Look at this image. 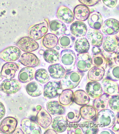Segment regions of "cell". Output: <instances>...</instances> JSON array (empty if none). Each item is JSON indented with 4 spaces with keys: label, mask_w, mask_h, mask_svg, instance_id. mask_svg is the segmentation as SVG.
Wrapping results in <instances>:
<instances>
[{
    "label": "cell",
    "mask_w": 119,
    "mask_h": 134,
    "mask_svg": "<svg viewBox=\"0 0 119 134\" xmlns=\"http://www.w3.org/2000/svg\"><path fill=\"white\" fill-rule=\"evenodd\" d=\"M21 87V83L18 80L6 79L0 85V91L7 94H13L19 91Z\"/></svg>",
    "instance_id": "obj_7"
},
{
    "label": "cell",
    "mask_w": 119,
    "mask_h": 134,
    "mask_svg": "<svg viewBox=\"0 0 119 134\" xmlns=\"http://www.w3.org/2000/svg\"><path fill=\"white\" fill-rule=\"evenodd\" d=\"M67 133L69 134H82L81 129L78 125H72L68 126L67 128Z\"/></svg>",
    "instance_id": "obj_45"
},
{
    "label": "cell",
    "mask_w": 119,
    "mask_h": 134,
    "mask_svg": "<svg viewBox=\"0 0 119 134\" xmlns=\"http://www.w3.org/2000/svg\"><path fill=\"white\" fill-rule=\"evenodd\" d=\"M106 78L116 82L119 80V67L118 65L111 66L107 71Z\"/></svg>",
    "instance_id": "obj_42"
},
{
    "label": "cell",
    "mask_w": 119,
    "mask_h": 134,
    "mask_svg": "<svg viewBox=\"0 0 119 134\" xmlns=\"http://www.w3.org/2000/svg\"><path fill=\"white\" fill-rule=\"evenodd\" d=\"M94 119L99 129H109L115 124L116 117L112 110L107 108L99 111Z\"/></svg>",
    "instance_id": "obj_1"
},
{
    "label": "cell",
    "mask_w": 119,
    "mask_h": 134,
    "mask_svg": "<svg viewBox=\"0 0 119 134\" xmlns=\"http://www.w3.org/2000/svg\"><path fill=\"white\" fill-rule=\"evenodd\" d=\"M58 38L52 33H48L43 37L41 44L43 47L47 49L54 48L57 45Z\"/></svg>",
    "instance_id": "obj_34"
},
{
    "label": "cell",
    "mask_w": 119,
    "mask_h": 134,
    "mask_svg": "<svg viewBox=\"0 0 119 134\" xmlns=\"http://www.w3.org/2000/svg\"><path fill=\"white\" fill-rule=\"evenodd\" d=\"M102 49L99 47H93L92 48V51L93 54H95L102 52Z\"/></svg>",
    "instance_id": "obj_49"
},
{
    "label": "cell",
    "mask_w": 119,
    "mask_h": 134,
    "mask_svg": "<svg viewBox=\"0 0 119 134\" xmlns=\"http://www.w3.org/2000/svg\"><path fill=\"white\" fill-rule=\"evenodd\" d=\"M44 134H57V133L52 129H48L44 133Z\"/></svg>",
    "instance_id": "obj_54"
},
{
    "label": "cell",
    "mask_w": 119,
    "mask_h": 134,
    "mask_svg": "<svg viewBox=\"0 0 119 134\" xmlns=\"http://www.w3.org/2000/svg\"><path fill=\"white\" fill-rule=\"evenodd\" d=\"M84 74L80 71L67 72L60 81L63 90H72L77 87Z\"/></svg>",
    "instance_id": "obj_2"
},
{
    "label": "cell",
    "mask_w": 119,
    "mask_h": 134,
    "mask_svg": "<svg viewBox=\"0 0 119 134\" xmlns=\"http://www.w3.org/2000/svg\"><path fill=\"white\" fill-rule=\"evenodd\" d=\"M78 1L82 4L87 6L92 7L98 4L99 0H78Z\"/></svg>",
    "instance_id": "obj_46"
},
{
    "label": "cell",
    "mask_w": 119,
    "mask_h": 134,
    "mask_svg": "<svg viewBox=\"0 0 119 134\" xmlns=\"http://www.w3.org/2000/svg\"><path fill=\"white\" fill-rule=\"evenodd\" d=\"M48 72L50 76L54 79H62L66 73V69L63 65L59 63L52 64L49 66Z\"/></svg>",
    "instance_id": "obj_27"
},
{
    "label": "cell",
    "mask_w": 119,
    "mask_h": 134,
    "mask_svg": "<svg viewBox=\"0 0 119 134\" xmlns=\"http://www.w3.org/2000/svg\"><path fill=\"white\" fill-rule=\"evenodd\" d=\"M75 40V37L71 34H65L58 39V43L62 48L67 49L73 46Z\"/></svg>",
    "instance_id": "obj_38"
},
{
    "label": "cell",
    "mask_w": 119,
    "mask_h": 134,
    "mask_svg": "<svg viewBox=\"0 0 119 134\" xmlns=\"http://www.w3.org/2000/svg\"><path fill=\"white\" fill-rule=\"evenodd\" d=\"M12 134H24L23 130H21L20 128H17L15 129L14 131L12 133Z\"/></svg>",
    "instance_id": "obj_53"
},
{
    "label": "cell",
    "mask_w": 119,
    "mask_h": 134,
    "mask_svg": "<svg viewBox=\"0 0 119 134\" xmlns=\"http://www.w3.org/2000/svg\"><path fill=\"white\" fill-rule=\"evenodd\" d=\"M98 134H114L115 133L112 130H109L108 129H103V130L99 131L98 132Z\"/></svg>",
    "instance_id": "obj_50"
},
{
    "label": "cell",
    "mask_w": 119,
    "mask_h": 134,
    "mask_svg": "<svg viewBox=\"0 0 119 134\" xmlns=\"http://www.w3.org/2000/svg\"><path fill=\"white\" fill-rule=\"evenodd\" d=\"M86 91L89 96L92 98H97L103 94V89L100 83L96 81H90L86 85Z\"/></svg>",
    "instance_id": "obj_17"
},
{
    "label": "cell",
    "mask_w": 119,
    "mask_h": 134,
    "mask_svg": "<svg viewBox=\"0 0 119 134\" xmlns=\"http://www.w3.org/2000/svg\"><path fill=\"white\" fill-rule=\"evenodd\" d=\"M117 49L114 53V59L115 63L119 65V48Z\"/></svg>",
    "instance_id": "obj_51"
},
{
    "label": "cell",
    "mask_w": 119,
    "mask_h": 134,
    "mask_svg": "<svg viewBox=\"0 0 119 134\" xmlns=\"http://www.w3.org/2000/svg\"><path fill=\"white\" fill-rule=\"evenodd\" d=\"M97 113V110L93 105H83L80 109V114L81 118L87 121L93 120Z\"/></svg>",
    "instance_id": "obj_30"
},
{
    "label": "cell",
    "mask_w": 119,
    "mask_h": 134,
    "mask_svg": "<svg viewBox=\"0 0 119 134\" xmlns=\"http://www.w3.org/2000/svg\"><path fill=\"white\" fill-rule=\"evenodd\" d=\"M75 50L79 54L88 52L90 48V44L87 39L85 37L79 38L75 42Z\"/></svg>",
    "instance_id": "obj_37"
},
{
    "label": "cell",
    "mask_w": 119,
    "mask_h": 134,
    "mask_svg": "<svg viewBox=\"0 0 119 134\" xmlns=\"http://www.w3.org/2000/svg\"><path fill=\"white\" fill-rule=\"evenodd\" d=\"M36 69L33 68L26 67L19 71L18 79L20 83H26L31 82L35 78Z\"/></svg>",
    "instance_id": "obj_26"
},
{
    "label": "cell",
    "mask_w": 119,
    "mask_h": 134,
    "mask_svg": "<svg viewBox=\"0 0 119 134\" xmlns=\"http://www.w3.org/2000/svg\"><path fill=\"white\" fill-rule=\"evenodd\" d=\"M70 31L74 37H84L87 32V27L84 23L81 21L73 22L70 26Z\"/></svg>",
    "instance_id": "obj_21"
},
{
    "label": "cell",
    "mask_w": 119,
    "mask_h": 134,
    "mask_svg": "<svg viewBox=\"0 0 119 134\" xmlns=\"http://www.w3.org/2000/svg\"><path fill=\"white\" fill-rule=\"evenodd\" d=\"M76 60V56L73 51L66 49L61 52L60 62L66 69V72L75 69Z\"/></svg>",
    "instance_id": "obj_4"
},
{
    "label": "cell",
    "mask_w": 119,
    "mask_h": 134,
    "mask_svg": "<svg viewBox=\"0 0 119 134\" xmlns=\"http://www.w3.org/2000/svg\"><path fill=\"white\" fill-rule=\"evenodd\" d=\"M47 108L49 113L53 116L62 115L66 113V109L59 102L52 100L47 104Z\"/></svg>",
    "instance_id": "obj_25"
},
{
    "label": "cell",
    "mask_w": 119,
    "mask_h": 134,
    "mask_svg": "<svg viewBox=\"0 0 119 134\" xmlns=\"http://www.w3.org/2000/svg\"><path fill=\"white\" fill-rule=\"evenodd\" d=\"M105 74V69L102 66H94L90 69L87 73L88 81L99 82L103 79Z\"/></svg>",
    "instance_id": "obj_22"
},
{
    "label": "cell",
    "mask_w": 119,
    "mask_h": 134,
    "mask_svg": "<svg viewBox=\"0 0 119 134\" xmlns=\"http://www.w3.org/2000/svg\"><path fill=\"white\" fill-rule=\"evenodd\" d=\"M49 27L51 33L56 36H62L66 34L67 31L66 25L63 22L58 19L50 21Z\"/></svg>",
    "instance_id": "obj_24"
},
{
    "label": "cell",
    "mask_w": 119,
    "mask_h": 134,
    "mask_svg": "<svg viewBox=\"0 0 119 134\" xmlns=\"http://www.w3.org/2000/svg\"><path fill=\"white\" fill-rule=\"evenodd\" d=\"M56 16L60 21L67 24H71L75 20V15L72 11L64 5L60 6L58 8Z\"/></svg>",
    "instance_id": "obj_14"
},
{
    "label": "cell",
    "mask_w": 119,
    "mask_h": 134,
    "mask_svg": "<svg viewBox=\"0 0 119 134\" xmlns=\"http://www.w3.org/2000/svg\"><path fill=\"white\" fill-rule=\"evenodd\" d=\"M90 99L87 93L82 90H78L74 93L73 100L78 105L83 106L87 105Z\"/></svg>",
    "instance_id": "obj_31"
},
{
    "label": "cell",
    "mask_w": 119,
    "mask_h": 134,
    "mask_svg": "<svg viewBox=\"0 0 119 134\" xmlns=\"http://www.w3.org/2000/svg\"><path fill=\"white\" fill-rule=\"evenodd\" d=\"M21 54L19 48L10 46L0 52V59L5 62H14L19 59Z\"/></svg>",
    "instance_id": "obj_6"
},
{
    "label": "cell",
    "mask_w": 119,
    "mask_h": 134,
    "mask_svg": "<svg viewBox=\"0 0 119 134\" xmlns=\"http://www.w3.org/2000/svg\"><path fill=\"white\" fill-rule=\"evenodd\" d=\"M17 120L12 117H7L0 122V133L3 134H12L16 129Z\"/></svg>",
    "instance_id": "obj_11"
},
{
    "label": "cell",
    "mask_w": 119,
    "mask_h": 134,
    "mask_svg": "<svg viewBox=\"0 0 119 134\" xmlns=\"http://www.w3.org/2000/svg\"><path fill=\"white\" fill-rule=\"evenodd\" d=\"M68 121L66 117L58 116L53 118L52 122V127L57 133H63L67 130L68 126Z\"/></svg>",
    "instance_id": "obj_23"
},
{
    "label": "cell",
    "mask_w": 119,
    "mask_h": 134,
    "mask_svg": "<svg viewBox=\"0 0 119 134\" xmlns=\"http://www.w3.org/2000/svg\"><path fill=\"white\" fill-rule=\"evenodd\" d=\"M19 69V65L16 63L7 62L2 67L0 76L7 79H13Z\"/></svg>",
    "instance_id": "obj_13"
},
{
    "label": "cell",
    "mask_w": 119,
    "mask_h": 134,
    "mask_svg": "<svg viewBox=\"0 0 119 134\" xmlns=\"http://www.w3.org/2000/svg\"><path fill=\"white\" fill-rule=\"evenodd\" d=\"M93 64L94 66L107 67V59L106 57L102 53L94 54L92 58Z\"/></svg>",
    "instance_id": "obj_41"
},
{
    "label": "cell",
    "mask_w": 119,
    "mask_h": 134,
    "mask_svg": "<svg viewBox=\"0 0 119 134\" xmlns=\"http://www.w3.org/2000/svg\"><path fill=\"white\" fill-rule=\"evenodd\" d=\"M26 90L29 95L37 97L41 95L43 91L42 86L37 82L33 81L26 86Z\"/></svg>",
    "instance_id": "obj_32"
},
{
    "label": "cell",
    "mask_w": 119,
    "mask_h": 134,
    "mask_svg": "<svg viewBox=\"0 0 119 134\" xmlns=\"http://www.w3.org/2000/svg\"><path fill=\"white\" fill-rule=\"evenodd\" d=\"M102 85L104 93L110 96L119 95L118 85L115 81H112L107 78H104L102 80Z\"/></svg>",
    "instance_id": "obj_18"
},
{
    "label": "cell",
    "mask_w": 119,
    "mask_h": 134,
    "mask_svg": "<svg viewBox=\"0 0 119 134\" xmlns=\"http://www.w3.org/2000/svg\"><path fill=\"white\" fill-rule=\"evenodd\" d=\"M76 62L78 70L80 72H87L92 67L93 61L90 55L88 53L79 54Z\"/></svg>",
    "instance_id": "obj_9"
},
{
    "label": "cell",
    "mask_w": 119,
    "mask_h": 134,
    "mask_svg": "<svg viewBox=\"0 0 119 134\" xmlns=\"http://www.w3.org/2000/svg\"><path fill=\"white\" fill-rule=\"evenodd\" d=\"M36 120L39 126L44 130H46L51 125L52 118L45 108H42L37 114Z\"/></svg>",
    "instance_id": "obj_16"
},
{
    "label": "cell",
    "mask_w": 119,
    "mask_h": 134,
    "mask_svg": "<svg viewBox=\"0 0 119 134\" xmlns=\"http://www.w3.org/2000/svg\"><path fill=\"white\" fill-rule=\"evenodd\" d=\"M5 109L4 104L0 102V120L4 117L5 114Z\"/></svg>",
    "instance_id": "obj_48"
},
{
    "label": "cell",
    "mask_w": 119,
    "mask_h": 134,
    "mask_svg": "<svg viewBox=\"0 0 119 134\" xmlns=\"http://www.w3.org/2000/svg\"><path fill=\"white\" fill-rule=\"evenodd\" d=\"M103 3L110 8H114L116 6L118 0H102Z\"/></svg>",
    "instance_id": "obj_47"
},
{
    "label": "cell",
    "mask_w": 119,
    "mask_h": 134,
    "mask_svg": "<svg viewBox=\"0 0 119 134\" xmlns=\"http://www.w3.org/2000/svg\"><path fill=\"white\" fill-rule=\"evenodd\" d=\"M3 80L2 77H0V81H2V80Z\"/></svg>",
    "instance_id": "obj_58"
},
{
    "label": "cell",
    "mask_w": 119,
    "mask_h": 134,
    "mask_svg": "<svg viewBox=\"0 0 119 134\" xmlns=\"http://www.w3.org/2000/svg\"><path fill=\"white\" fill-rule=\"evenodd\" d=\"M21 50L25 52H32L39 48V44L30 37H22L15 44Z\"/></svg>",
    "instance_id": "obj_8"
},
{
    "label": "cell",
    "mask_w": 119,
    "mask_h": 134,
    "mask_svg": "<svg viewBox=\"0 0 119 134\" xmlns=\"http://www.w3.org/2000/svg\"><path fill=\"white\" fill-rule=\"evenodd\" d=\"M110 98V96L104 93L102 95L95 98L94 100L93 106L97 111L107 109L109 106V101Z\"/></svg>",
    "instance_id": "obj_36"
},
{
    "label": "cell",
    "mask_w": 119,
    "mask_h": 134,
    "mask_svg": "<svg viewBox=\"0 0 119 134\" xmlns=\"http://www.w3.org/2000/svg\"><path fill=\"white\" fill-rule=\"evenodd\" d=\"M103 48L105 51L112 53L119 47V42L116 36H108L104 38Z\"/></svg>",
    "instance_id": "obj_20"
},
{
    "label": "cell",
    "mask_w": 119,
    "mask_h": 134,
    "mask_svg": "<svg viewBox=\"0 0 119 134\" xmlns=\"http://www.w3.org/2000/svg\"><path fill=\"white\" fill-rule=\"evenodd\" d=\"M35 79L39 83L44 84L48 82L50 79L49 74L47 70L41 68L36 70L35 74Z\"/></svg>",
    "instance_id": "obj_40"
},
{
    "label": "cell",
    "mask_w": 119,
    "mask_h": 134,
    "mask_svg": "<svg viewBox=\"0 0 119 134\" xmlns=\"http://www.w3.org/2000/svg\"><path fill=\"white\" fill-rule=\"evenodd\" d=\"M90 14V10L89 8L84 5H78L74 9L75 17L79 21H86L88 18Z\"/></svg>",
    "instance_id": "obj_29"
},
{
    "label": "cell",
    "mask_w": 119,
    "mask_h": 134,
    "mask_svg": "<svg viewBox=\"0 0 119 134\" xmlns=\"http://www.w3.org/2000/svg\"><path fill=\"white\" fill-rule=\"evenodd\" d=\"M42 108V107L41 106V105H37V106L36 107V108L37 110L38 111L39 110H41V109Z\"/></svg>",
    "instance_id": "obj_55"
},
{
    "label": "cell",
    "mask_w": 119,
    "mask_h": 134,
    "mask_svg": "<svg viewBox=\"0 0 119 134\" xmlns=\"http://www.w3.org/2000/svg\"><path fill=\"white\" fill-rule=\"evenodd\" d=\"M79 126L82 131L85 134H98L99 131L97 124L93 121H84L81 123Z\"/></svg>",
    "instance_id": "obj_33"
},
{
    "label": "cell",
    "mask_w": 119,
    "mask_h": 134,
    "mask_svg": "<svg viewBox=\"0 0 119 134\" xmlns=\"http://www.w3.org/2000/svg\"><path fill=\"white\" fill-rule=\"evenodd\" d=\"M55 47H56V49L57 50H59L60 49V48L59 46H56Z\"/></svg>",
    "instance_id": "obj_57"
},
{
    "label": "cell",
    "mask_w": 119,
    "mask_h": 134,
    "mask_svg": "<svg viewBox=\"0 0 119 134\" xmlns=\"http://www.w3.org/2000/svg\"><path fill=\"white\" fill-rule=\"evenodd\" d=\"M62 91L60 81H50L44 87L43 95L46 98L52 99L57 98Z\"/></svg>",
    "instance_id": "obj_5"
},
{
    "label": "cell",
    "mask_w": 119,
    "mask_h": 134,
    "mask_svg": "<svg viewBox=\"0 0 119 134\" xmlns=\"http://www.w3.org/2000/svg\"><path fill=\"white\" fill-rule=\"evenodd\" d=\"M109 105L110 108L114 111H119V95L112 96L109 100Z\"/></svg>",
    "instance_id": "obj_44"
},
{
    "label": "cell",
    "mask_w": 119,
    "mask_h": 134,
    "mask_svg": "<svg viewBox=\"0 0 119 134\" xmlns=\"http://www.w3.org/2000/svg\"><path fill=\"white\" fill-rule=\"evenodd\" d=\"M20 126L24 134H42L39 125L29 118H25L21 120Z\"/></svg>",
    "instance_id": "obj_12"
},
{
    "label": "cell",
    "mask_w": 119,
    "mask_h": 134,
    "mask_svg": "<svg viewBox=\"0 0 119 134\" xmlns=\"http://www.w3.org/2000/svg\"><path fill=\"white\" fill-rule=\"evenodd\" d=\"M74 93L71 90H63L59 94V102L63 106H67L72 103Z\"/></svg>",
    "instance_id": "obj_39"
},
{
    "label": "cell",
    "mask_w": 119,
    "mask_h": 134,
    "mask_svg": "<svg viewBox=\"0 0 119 134\" xmlns=\"http://www.w3.org/2000/svg\"><path fill=\"white\" fill-rule=\"evenodd\" d=\"M87 37L92 45L100 47L102 45L103 40V35L99 30L90 29L88 31Z\"/></svg>",
    "instance_id": "obj_19"
},
{
    "label": "cell",
    "mask_w": 119,
    "mask_h": 134,
    "mask_svg": "<svg viewBox=\"0 0 119 134\" xmlns=\"http://www.w3.org/2000/svg\"><path fill=\"white\" fill-rule=\"evenodd\" d=\"M60 56L59 52L53 49L46 50L43 54L44 59L50 64H56L59 62Z\"/></svg>",
    "instance_id": "obj_35"
},
{
    "label": "cell",
    "mask_w": 119,
    "mask_h": 134,
    "mask_svg": "<svg viewBox=\"0 0 119 134\" xmlns=\"http://www.w3.org/2000/svg\"><path fill=\"white\" fill-rule=\"evenodd\" d=\"M49 23L47 18L42 23L31 26L28 31L29 37L36 41L42 38L48 32Z\"/></svg>",
    "instance_id": "obj_3"
},
{
    "label": "cell",
    "mask_w": 119,
    "mask_h": 134,
    "mask_svg": "<svg viewBox=\"0 0 119 134\" xmlns=\"http://www.w3.org/2000/svg\"><path fill=\"white\" fill-rule=\"evenodd\" d=\"M66 118L68 122L71 124L79 123L82 118L80 113L77 110H73L68 112Z\"/></svg>",
    "instance_id": "obj_43"
},
{
    "label": "cell",
    "mask_w": 119,
    "mask_h": 134,
    "mask_svg": "<svg viewBox=\"0 0 119 134\" xmlns=\"http://www.w3.org/2000/svg\"><path fill=\"white\" fill-rule=\"evenodd\" d=\"M44 51L43 50H41L39 51V53L40 54L43 55V54L44 53Z\"/></svg>",
    "instance_id": "obj_56"
},
{
    "label": "cell",
    "mask_w": 119,
    "mask_h": 134,
    "mask_svg": "<svg viewBox=\"0 0 119 134\" xmlns=\"http://www.w3.org/2000/svg\"><path fill=\"white\" fill-rule=\"evenodd\" d=\"M101 31L106 36H113L118 33L119 21L115 19H109L104 21Z\"/></svg>",
    "instance_id": "obj_10"
},
{
    "label": "cell",
    "mask_w": 119,
    "mask_h": 134,
    "mask_svg": "<svg viewBox=\"0 0 119 134\" xmlns=\"http://www.w3.org/2000/svg\"><path fill=\"white\" fill-rule=\"evenodd\" d=\"M88 23L92 29L99 30L103 24L102 15L97 12L92 13L88 19Z\"/></svg>",
    "instance_id": "obj_28"
},
{
    "label": "cell",
    "mask_w": 119,
    "mask_h": 134,
    "mask_svg": "<svg viewBox=\"0 0 119 134\" xmlns=\"http://www.w3.org/2000/svg\"><path fill=\"white\" fill-rule=\"evenodd\" d=\"M112 130L114 132H117L119 131V123L118 122H117L116 123L114 124Z\"/></svg>",
    "instance_id": "obj_52"
},
{
    "label": "cell",
    "mask_w": 119,
    "mask_h": 134,
    "mask_svg": "<svg viewBox=\"0 0 119 134\" xmlns=\"http://www.w3.org/2000/svg\"><path fill=\"white\" fill-rule=\"evenodd\" d=\"M19 62L26 67L35 68L40 64V61L37 57L31 52H26L20 56Z\"/></svg>",
    "instance_id": "obj_15"
}]
</instances>
